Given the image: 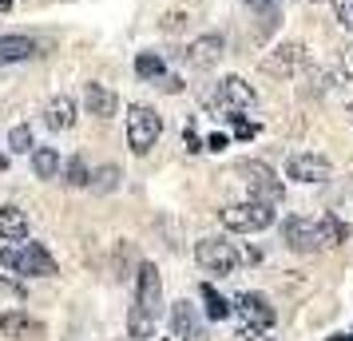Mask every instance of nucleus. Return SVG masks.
Returning a JSON list of instances; mask_svg holds the SVG:
<instances>
[{
    "label": "nucleus",
    "instance_id": "nucleus-1",
    "mask_svg": "<svg viewBox=\"0 0 353 341\" xmlns=\"http://www.w3.org/2000/svg\"><path fill=\"white\" fill-rule=\"evenodd\" d=\"M282 238L294 254H318V250H334L353 238V227H345L337 214H321V218H302L294 214L282 223Z\"/></svg>",
    "mask_w": 353,
    "mask_h": 341
},
{
    "label": "nucleus",
    "instance_id": "nucleus-2",
    "mask_svg": "<svg viewBox=\"0 0 353 341\" xmlns=\"http://www.w3.org/2000/svg\"><path fill=\"white\" fill-rule=\"evenodd\" d=\"M0 266L24 278H52L56 274V258L48 254L44 242H8L0 250Z\"/></svg>",
    "mask_w": 353,
    "mask_h": 341
},
{
    "label": "nucleus",
    "instance_id": "nucleus-3",
    "mask_svg": "<svg viewBox=\"0 0 353 341\" xmlns=\"http://www.w3.org/2000/svg\"><path fill=\"white\" fill-rule=\"evenodd\" d=\"M223 227L234 230V234H262V230L274 227V207L270 203H258V198L234 203V207L223 211Z\"/></svg>",
    "mask_w": 353,
    "mask_h": 341
},
{
    "label": "nucleus",
    "instance_id": "nucleus-4",
    "mask_svg": "<svg viewBox=\"0 0 353 341\" xmlns=\"http://www.w3.org/2000/svg\"><path fill=\"white\" fill-rule=\"evenodd\" d=\"M239 175L246 183V195L258 198V203H282V179H278V171H274L270 163L262 159H242L239 163Z\"/></svg>",
    "mask_w": 353,
    "mask_h": 341
},
{
    "label": "nucleus",
    "instance_id": "nucleus-5",
    "mask_svg": "<svg viewBox=\"0 0 353 341\" xmlns=\"http://www.w3.org/2000/svg\"><path fill=\"white\" fill-rule=\"evenodd\" d=\"M163 135V119L155 115V107L147 103H131L128 107V147L135 155H147L151 147L159 143Z\"/></svg>",
    "mask_w": 353,
    "mask_h": 341
},
{
    "label": "nucleus",
    "instance_id": "nucleus-6",
    "mask_svg": "<svg viewBox=\"0 0 353 341\" xmlns=\"http://www.w3.org/2000/svg\"><path fill=\"white\" fill-rule=\"evenodd\" d=\"M194 262L207 270V274H219V278H230L239 270V250L219 238V234H210V238H199L194 242Z\"/></svg>",
    "mask_w": 353,
    "mask_h": 341
},
{
    "label": "nucleus",
    "instance_id": "nucleus-7",
    "mask_svg": "<svg viewBox=\"0 0 353 341\" xmlns=\"http://www.w3.org/2000/svg\"><path fill=\"white\" fill-rule=\"evenodd\" d=\"M254 87L242 80V76H226V80H219V87L207 96V103L210 107H219V112H226V115H239V112H246V107H254Z\"/></svg>",
    "mask_w": 353,
    "mask_h": 341
},
{
    "label": "nucleus",
    "instance_id": "nucleus-8",
    "mask_svg": "<svg viewBox=\"0 0 353 341\" xmlns=\"http://www.w3.org/2000/svg\"><path fill=\"white\" fill-rule=\"evenodd\" d=\"M330 159L325 155H318V151H294L286 159V175L294 183H305V187H318V183L330 179Z\"/></svg>",
    "mask_w": 353,
    "mask_h": 341
},
{
    "label": "nucleus",
    "instance_id": "nucleus-9",
    "mask_svg": "<svg viewBox=\"0 0 353 341\" xmlns=\"http://www.w3.org/2000/svg\"><path fill=\"white\" fill-rule=\"evenodd\" d=\"M171 329H175L179 341H210L203 313H199V306L187 302V298H179L175 306H171Z\"/></svg>",
    "mask_w": 353,
    "mask_h": 341
},
{
    "label": "nucleus",
    "instance_id": "nucleus-10",
    "mask_svg": "<svg viewBox=\"0 0 353 341\" xmlns=\"http://www.w3.org/2000/svg\"><path fill=\"white\" fill-rule=\"evenodd\" d=\"M234 309L242 313V322L250 325V329H270L274 322H278V309L270 306V298L258 290H242L239 298H234Z\"/></svg>",
    "mask_w": 353,
    "mask_h": 341
},
{
    "label": "nucleus",
    "instance_id": "nucleus-11",
    "mask_svg": "<svg viewBox=\"0 0 353 341\" xmlns=\"http://www.w3.org/2000/svg\"><path fill=\"white\" fill-rule=\"evenodd\" d=\"M302 64H305V48L298 40H290V44H278V48L262 60V72H266V76H278V80H290V76H298Z\"/></svg>",
    "mask_w": 353,
    "mask_h": 341
},
{
    "label": "nucleus",
    "instance_id": "nucleus-12",
    "mask_svg": "<svg viewBox=\"0 0 353 341\" xmlns=\"http://www.w3.org/2000/svg\"><path fill=\"white\" fill-rule=\"evenodd\" d=\"M0 333L12 341H44V322L32 318L28 309H8V313H0Z\"/></svg>",
    "mask_w": 353,
    "mask_h": 341
},
{
    "label": "nucleus",
    "instance_id": "nucleus-13",
    "mask_svg": "<svg viewBox=\"0 0 353 341\" xmlns=\"http://www.w3.org/2000/svg\"><path fill=\"white\" fill-rule=\"evenodd\" d=\"M135 302L143 309H151L155 318L163 313V282L155 262H139V274H135Z\"/></svg>",
    "mask_w": 353,
    "mask_h": 341
},
{
    "label": "nucleus",
    "instance_id": "nucleus-14",
    "mask_svg": "<svg viewBox=\"0 0 353 341\" xmlns=\"http://www.w3.org/2000/svg\"><path fill=\"white\" fill-rule=\"evenodd\" d=\"M223 48H226L223 36L207 32V36H199V40H191V44L183 48V64H187V68H210V64H219Z\"/></svg>",
    "mask_w": 353,
    "mask_h": 341
},
{
    "label": "nucleus",
    "instance_id": "nucleus-15",
    "mask_svg": "<svg viewBox=\"0 0 353 341\" xmlns=\"http://www.w3.org/2000/svg\"><path fill=\"white\" fill-rule=\"evenodd\" d=\"M83 107L96 115V119H112L119 112V96L103 83H83Z\"/></svg>",
    "mask_w": 353,
    "mask_h": 341
},
{
    "label": "nucleus",
    "instance_id": "nucleus-16",
    "mask_svg": "<svg viewBox=\"0 0 353 341\" xmlns=\"http://www.w3.org/2000/svg\"><path fill=\"white\" fill-rule=\"evenodd\" d=\"M36 52H40V44L32 36H0V64H24Z\"/></svg>",
    "mask_w": 353,
    "mask_h": 341
},
{
    "label": "nucleus",
    "instance_id": "nucleus-17",
    "mask_svg": "<svg viewBox=\"0 0 353 341\" xmlns=\"http://www.w3.org/2000/svg\"><path fill=\"white\" fill-rule=\"evenodd\" d=\"M44 123H48L52 131H68L72 123H76V103H72V96H52L48 107H44Z\"/></svg>",
    "mask_w": 353,
    "mask_h": 341
},
{
    "label": "nucleus",
    "instance_id": "nucleus-18",
    "mask_svg": "<svg viewBox=\"0 0 353 341\" xmlns=\"http://www.w3.org/2000/svg\"><path fill=\"white\" fill-rule=\"evenodd\" d=\"M155 313L151 309H143L139 302H131V309H128V341H151L155 338Z\"/></svg>",
    "mask_w": 353,
    "mask_h": 341
},
{
    "label": "nucleus",
    "instance_id": "nucleus-19",
    "mask_svg": "<svg viewBox=\"0 0 353 341\" xmlns=\"http://www.w3.org/2000/svg\"><path fill=\"white\" fill-rule=\"evenodd\" d=\"M0 238L4 242H24L28 238V214L20 207H0Z\"/></svg>",
    "mask_w": 353,
    "mask_h": 341
},
{
    "label": "nucleus",
    "instance_id": "nucleus-20",
    "mask_svg": "<svg viewBox=\"0 0 353 341\" xmlns=\"http://www.w3.org/2000/svg\"><path fill=\"white\" fill-rule=\"evenodd\" d=\"M32 171H36V179H60V151L56 147H36Z\"/></svg>",
    "mask_w": 353,
    "mask_h": 341
},
{
    "label": "nucleus",
    "instance_id": "nucleus-21",
    "mask_svg": "<svg viewBox=\"0 0 353 341\" xmlns=\"http://www.w3.org/2000/svg\"><path fill=\"white\" fill-rule=\"evenodd\" d=\"M199 293H203V302H207V318H210V322H226V318L234 313V302L219 298L214 286H199Z\"/></svg>",
    "mask_w": 353,
    "mask_h": 341
},
{
    "label": "nucleus",
    "instance_id": "nucleus-22",
    "mask_svg": "<svg viewBox=\"0 0 353 341\" xmlns=\"http://www.w3.org/2000/svg\"><path fill=\"white\" fill-rule=\"evenodd\" d=\"M64 183L68 187H92V171H88V163H83V155H72V159L64 163Z\"/></svg>",
    "mask_w": 353,
    "mask_h": 341
},
{
    "label": "nucleus",
    "instance_id": "nucleus-23",
    "mask_svg": "<svg viewBox=\"0 0 353 341\" xmlns=\"http://www.w3.org/2000/svg\"><path fill=\"white\" fill-rule=\"evenodd\" d=\"M135 76H139V80H163V56L159 52H139V56H135Z\"/></svg>",
    "mask_w": 353,
    "mask_h": 341
},
{
    "label": "nucleus",
    "instance_id": "nucleus-24",
    "mask_svg": "<svg viewBox=\"0 0 353 341\" xmlns=\"http://www.w3.org/2000/svg\"><path fill=\"white\" fill-rule=\"evenodd\" d=\"M115 187H119V167H99V171H92V195H112Z\"/></svg>",
    "mask_w": 353,
    "mask_h": 341
},
{
    "label": "nucleus",
    "instance_id": "nucleus-25",
    "mask_svg": "<svg viewBox=\"0 0 353 341\" xmlns=\"http://www.w3.org/2000/svg\"><path fill=\"white\" fill-rule=\"evenodd\" d=\"M8 151H17V155H28V151H36L32 127H28V123H17V127L8 131Z\"/></svg>",
    "mask_w": 353,
    "mask_h": 341
},
{
    "label": "nucleus",
    "instance_id": "nucleus-26",
    "mask_svg": "<svg viewBox=\"0 0 353 341\" xmlns=\"http://www.w3.org/2000/svg\"><path fill=\"white\" fill-rule=\"evenodd\" d=\"M353 80V48H341V56L330 68V83H350Z\"/></svg>",
    "mask_w": 353,
    "mask_h": 341
},
{
    "label": "nucleus",
    "instance_id": "nucleus-27",
    "mask_svg": "<svg viewBox=\"0 0 353 341\" xmlns=\"http://www.w3.org/2000/svg\"><path fill=\"white\" fill-rule=\"evenodd\" d=\"M330 4H334V20L345 32H353V0H330Z\"/></svg>",
    "mask_w": 353,
    "mask_h": 341
},
{
    "label": "nucleus",
    "instance_id": "nucleus-28",
    "mask_svg": "<svg viewBox=\"0 0 353 341\" xmlns=\"http://www.w3.org/2000/svg\"><path fill=\"white\" fill-rule=\"evenodd\" d=\"M230 119H234V135H239V139H254V135H258V127H254V123H246L242 115H230Z\"/></svg>",
    "mask_w": 353,
    "mask_h": 341
},
{
    "label": "nucleus",
    "instance_id": "nucleus-29",
    "mask_svg": "<svg viewBox=\"0 0 353 341\" xmlns=\"http://www.w3.org/2000/svg\"><path fill=\"white\" fill-rule=\"evenodd\" d=\"M183 143H187V151H191V155H194V151H203V143H199V135H194L191 127L183 131Z\"/></svg>",
    "mask_w": 353,
    "mask_h": 341
},
{
    "label": "nucleus",
    "instance_id": "nucleus-30",
    "mask_svg": "<svg viewBox=\"0 0 353 341\" xmlns=\"http://www.w3.org/2000/svg\"><path fill=\"white\" fill-rule=\"evenodd\" d=\"M226 143H230V139H226V135H210V139H207V151H223Z\"/></svg>",
    "mask_w": 353,
    "mask_h": 341
},
{
    "label": "nucleus",
    "instance_id": "nucleus-31",
    "mask_svg": "<svg viewBox=\"0 0 353 341\" xmlns=\"http://www.w3.org/2000/svg\"><path fill=\"white\" fill-rule=\"evenodd\" d=\"M246 341H274V338H266V329H250L246 325Z\"/></svg>",
    "mask_w": 353,
    "mask_h": 341
},
{
    "label": "nucleus",
    "instance_id": "nucleus-32",
    "mask_svg": "<svg viewBox=\"0 0 353 341\" xmlns=\"http://www.w3.org/2000/svg\"><path fill=\"white\" fill-rule=\"evenodd\" d=\"M250 4H254V8H262V12H270V8L278 4V0H250Z\"/></svg>",
    "mask_w": 353,
    "mask_h": 341
},
{
    "label": "nucleus",
    "instance_id": "nucleus-33",
    "mask_svg": "<svg viewBox=\"0 0 353 341\" xmlns=\"http://www.w3.org/2000/svg\"><path fill=\"white\" fill-rule=\"evenodd\" d=\"M330 341H353V338H350V333H334Z\"/></svg>",
    "mask_w": 353,
    "mask_h": 341
},
{
    "label": "nucleus",
    "instance_id": "nucleus-34",
    "mask_svg": "<svg viewBox=\"0 0 353 341\" xmlns=\"http://www.w3.org/2000/svg\"><path fill=\"white\" fill-rule=\"evenodd\" d=\"M12 8V0H0V12H8Z\"/></svg>",
    "mask_w": 353,
    "mask_h": 341
},
{
    "label": "nucleus",
    "instance_id": "nucleus-35",
    "mask_svg": "<svg viewBox=\"0 0 353 341\" xmlns=\"http://www.w3.org/2000/svg\"><path fill=\"white\" fill-rule=\"evenodd\" d=\"M4 167H8V159H4V155H0V171H4Z\"/></svg>",
    "mask_w": 353,
    "mask_h": 341
},
{
    "label": "nucleus",
    "instance_id": "nucleus-36",
    "mask_svg": "<svg viewBox=\"0 0 353 341\" xmlns=\"http://www.w3.org/2000/svg\"><path fill=\"white\" fill-rule=\"evenodd\" d=\"M350 119H353V99H350Z\"/></svg>",
    "mask_w": 353,
    "mask_h": 341
},
{
    "label": "nucleus",
    "instance_id": "nucleus-37",
    "mask_svg": "<svg viewBox=\"0 0 353 341\" xmlns=\"http://www.w3.org/2000/svg\"><path fill=\"white\" fill-rule=\"evenodd\" d=\"M314 4H318V0H314Z\"/></svg>",
    "mask_w": 353,
    "mask_h": 341
}]
</instances>
